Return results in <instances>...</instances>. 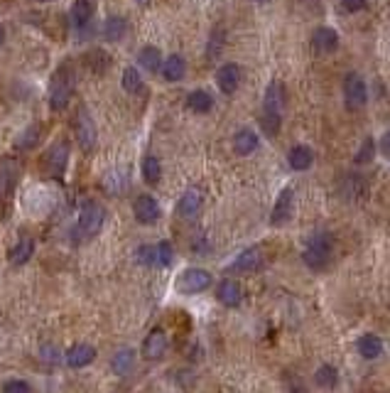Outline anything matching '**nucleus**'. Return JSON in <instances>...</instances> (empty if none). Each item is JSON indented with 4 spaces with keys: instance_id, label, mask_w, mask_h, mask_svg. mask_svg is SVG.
<instances>
[{
    "instance_id": "f257e3e1",
    "label": "nucleus",
    "mask_w": 390,
    "mask_h": 393,
    "mask_svg": "<svg viewBox=\"0 0 390 393\" xmlns=\"http://www.w3.org/2000/svg\"><path fill=\"white\" fill-rule=\"evenodd\" d=\"M103 224H106V209L101 207L99 202H94V199H89V202H84L81 212H79L74 234H76V239H81V241H89V239L99 236Z\"/></svg>"
},
{
    "instance_id": "f03ea898",
    "label": "nucleus",
    "mask_w": 390,
    "mask_h": 393,
    "mask_svg": "<svg viewBox=\"0 0 390 393\" xmlns=\"http://www.w3.org/2000/svg\"><path fill=\"white\" fill-rule=\"evenodd\" d=\"M74 72L69 64H61L54 74H52V84H50V106L52 111H64L72 101L74 94Z\"/></svg>"
},
{
    "instance_id": "7ed1b4c3",
    "label": "nucleus",
    "mask_w": 390,
    "mask_h": 393,
    "mask_svg": "<svg viewBox=\"0 0 390 393\" xmlns=\"http://www.w3.org/2000/svg\"><path fill=\"white\" fill-rule=\"evenodd\" d=\"M331 251H334L331 236L327 234V231H317V234L309 236V241H307L302 259H305V263L312 270H322V268H327V263H329Z\"/></svg>"
},
{
    "instance_id": "20e7f679",
    "label": "nucleus",
    "mask_w": 390,
    "mask_h": 393,
    "mask_svg": "<svg viewBox=\"0 0 390 393\" xmlns=\"http://www.w3.org/2000/svg\"><path fill=\"white\" fill-rule=\"evenodd\" d=\"M214 283L212 273L204 268H187L182 275L177 278V290L184 295H199V292L209 290Z\"/></svg>"
},
{
    "instance_id": "39448f33",
    "label": "nucleus",
    "mask_w": 390,
    "mask_h": 393,
    "mask_svg": "<svg viewBox=\"0 0 390 393\" xmlns=\"http://www.w3.org/2000/svg\"><path fill=\"white\" fill-rule=\"evenodd\" d=\"M74 133H76V141L79 145L84 148V150H91L99 141V130H96V123L91 113L86 108H79V113L74 116Z\"/></svg>"
},
{
    "instance_id": "423d86ee",
    "label": "nucleus",
    "mask_w": 390,
    "mask_h": 393,
    "mask_svg": "<svg viewBox=\"0 0 390 393\" xmlns=\"http://www.w3.org/2000/svg\"><path fill=\"white\" fill-rule=\"evenodd\" d=\"M67 163H69V143L67 141H57L45 155L47 172H50L52 177H57V180H61V177H64V172H67Z\"/></svg>"
},
{
    "instance_id": "0eeeda50",
    "label": "nucleus",
    "mask_w": 390,
    "mask_h": 393,
    "mask_svg": "<svg viewBox=\"0 0 390 393\" xmlns=\"http://www.w3.org/2000/svg\"><path fill=\"white\" fill-rule=\"evenodd\" d=\"M344 101L351 111H358V108L366 106L368 101V89L366 81H363L358 74H349L344 81Z\"/></svg>"
},
{
    "instance_id": "6e6552de",
    "label": "nucleus",
    "mask_w": 390,
    "mask_h": 393,
    "mask_svg": "<svg viewBox=\"0 0 390 393\" xmlns=\"http://www.w3.org/2000/svg\"><path fill=\"white\" fill-rule=\"evenodd\" d=\"M263 263H265L263 248L251 246V248H245V251H240L238 256H236V261L229 265V270H234V273H256Z\"/></svg>"
},
{
    "instance_id": "1a4fd4ad",
    "label": "nucleus",
    "mask_w": 390,
    "mask_h": 393,
    "mask_svg": "<svg viewBox=\"0 0 390 393\" xmlns=\"http://www.w3.org/2000/svg\"><path fill=\"white\" fill-rule=\"evenodd\" d=\"M96 356H99L96 347H91L89 342H79V344H74V347L67 349L64 361H67V366H72V369H86V366L94 364Z\"/></svg>"
},
{
    "instance_id": "9d476101",
    "label": "nucleus",
    "mask_w": 390,
    "mask_h": 393,
    "mask_svg": "<svg viewBox=\"0 0 390 393\" xmlns=\"http://www.w3.org/2000/svg\"><path fill=\"white\" fill-rule=\"evenodd\" d=\"M167 347H170V339L167 334H165V330L155 327L145 337V342H143V356H145L147 361H160L162 356L167 354Z\"/></svg>"
},
{
    "instance_id": "9b49d317",
    "label": "nucleus",
    "mask_w": 390,
    "mask_h": 393,
    "mask_svg": "<svg viewBox=\"0 0 390 393\" xmlns=\"http://www.w3.org/2000/svg\"><path fill=\"white\" fill-rule=\"evenodd\" d=\"M133 214H135V219L140 221V224H155L157 219H160V204H157L155 196L150 194H140L138 199L133 202Z\"/></svg>"
},
{
    "instance_id": "f8f14e48",
    "label": "nucleus",
    "mask_w": 390,
    "mask_h": 393,
    "mask_svg": "<svg viewBox=\"0 0 390 393\" xmlns=\"http://www.w3.org/2000/svg\"><path fill=\"white\" fill-rule=\"evenodd\" d=\"M263 113H265V116L283 118V113H285V86H283V81H273V84L265 89Z\"/></svg>"
},
{
    "instance_id": "ddd939ff",
    "label": "nucleus",
    "mask_w": 390,
    "mask_h": 393,
    "mask_svg": "<svg viewBox=\"0 0 390 393\" xmlns=\"http://www.w3.org/2000/svg\"><path fill=\"white\" fill-rule=\"evenodd\" d=\"M201 204H204V194H201V190L199 187H189V190L179 196L177 214L182 216V219H194L196 214L201 212Z\"/></svg>"
},
{
    "instance_id": "4468645a",
    "label": "nucleus",
    "mask_w": 390,
    "mask_h": 393,
    "mask_svg": "<svg viewBox=\"0 0 390 393\" xmlns=\"http://www.w3.org/2000/svg\"><path fill=\"white\" fill-rule=\"evenodd\" d=\"M240 77H243V74H240L238 64H234V62L221 64V67H218V72H216L218 89H221L226 96L236 94V91H238V86H240Z\"/></svg>"
},
{
    "instance_id": "2eb2a0df",
    "label": "nucleus",
    "mask_w": 390,
    "mask_h": 393,
    "mask_svg": "<svg viewBox=\"0 0 390 393\" xmlns=\"http://www.w3.org/2000/svg\"><path fill=\"white\" fill-rule=\"evenodd\" d=\"M312 50L317 54H331L339 50V34L331 28H317L312 34Z\"/></svg>"
},
{
    "instance_id": "dca6fc26",
    "label": "nucleus",
    "mask_w": 390,
    "mask_h": 393,
    "mask_svg": "<svg viewBox=\"0 0 390 393\" xmlns=\"http://www.w3.org/2000/svg\"><path fill=\"white\" fill-rule=\"evenodd\" d=\"M135 364H138V356H135V352L130 347L118 349L111 356V369L116 376H130L135 371Z\"/></svg>"
},
{
    "instance_id": "f3484780",
    "label": "nucleus",
    "mask_w": 390,
    "mask_h": 393,
    "mask_svg": "<svg viewBox=\"0 0 390 393\" xmlns=\"http://www.w3.org/2000/svg\"><path fill=\"white\" fill-rule=\"evenodd\" d=\"M216 298H218V303L226 305V308H238V305L243 303V288H240L236 281H231V278H226V281L218 283Z\"/></svg>"
},
{
    "instance_id": "a211bd4d",
    "label": "nucleus",
    "mask_w": 390,
    "mask_h": 393,
    "mask_svg": "<svg viewBox=\"0 0 390 393\" xmlns=\"http://www.w3.org/2000/svg\"><path fill=\"white\" fill-rule=\"evenodd\" d=\"M292 190L290 187H285L283 192L278 194V202H275L273 207V214H270V221H273L275 226L285 224V221L290 219V214H292Z\"/></svg>"
},
{
    "instance_id": "6ab92c4d",
    "label": "nucleus",
    "mask_w": 390,
    "mask_h": 393,
    "mask_svg": "<svg viewBox=\"0 0 390 393\" xmlns=\"http://www.w3.org/2000/svg\"><path fill=\"white\" fill-rule=\"evenodd\" d=\"M258 148H260V138H258V133H253L251 128L236 130L234 150L238 152V155H251V152H256Z\"/></svg>"
},
{
    "instance_id": "aec40b11",
    "label": "nucleus",
    "mask_w": 390,
    "mask_h": 393,
    "mask_svg": "<svg viewBox=\"0 0 390 393\" xmlns=\"http://www.w3.org/2000/svg\"><path fill=\"white\" fill-rule=\"evenodd\" d=\"M287 163H290V168L297 170V172H305V170H309V168H312V163H314L312 148L295 145L290 152H287Z\"/></svg>"
},
{
    "instance_id": "412c9836",
    "label": "nucleus",
    "mask_w": 390,
    "mask_h": 393,
    "mask_svg": "<svg viewBox=\"0 0 390 393\" xmlns=\"http://www.w3.org/2000/svg\"><path fill=\"white\" fill-rule=\"evenodd\" d=\"M103 185L111 194H121L123 190H128L130 185V177H128V170L125 168H116V170H108L103 174Z\"/></svg>"
},
{
    "instance_id": "4be33fe9",
    "label": "nucleus",
    "mask_w": 390,
    "mask_h": 393,
    "mask_svg": "<svg viewBox=\"0 0 390 393\" xmlns=\"http://www.w3.org/2000/svg\"><path fill=\"white\" fill-rule=\"evenodd\" d=\"M84 67L89 69L94 77H103L111 67V57L106 54L103 50H91L89 54L84 57Z\"/></svg>"
},
{
    "instance_id": "5701e85b",
    "label": "nucleus",
    "mask_w": 390,
    "mask_h": 393,
    "mask_svg": "<svg viewBox=\"0 0 390 393\" xmlns=\"http://www.w3.org/2000/svg\"><path fill=\"white\" fill-rule=\"evenodd\" d=\"M356 349L363 359H378L383 354V339L376 337V334H363V337H358Z\"/></svg>"
},
{
    "instance_id": "b1692460",
    "label": "nucleus",
    "mask_w": 390,
    "mask_h": 393,
    "mask_svg": "<svg viewBox=\"0 0 390 393\" xmlns=\"http://www.w3.org/2000/svg\"><path fill=\"white\" fill-rule=\"evenodd\" d=\"M138 64H140V69H145V72H150V74L160 72L162 69V52L152 45L143 47V50L138 52Z\"/></svg>"
},
{
    "instance_id": "393cba45",
    "label": "nucleus",
    "mask_w": 390,
    "mask_h": 393,
    "mask_svg": "<svg viewBox=\"0 0 390 393\" xmlns=\"http://www.w3.org/2000/svg\"><path fill=\"white\" fill-rule=\"evenodd\" d=\"M94 12H96V8H94V3L91 0H74V6H72V20H74V25L76 28H86V25L94 20Z\"/></svg>"
},
{
    "instance_id": "a878e982",
    "label": "nucleus",
    "mask_w": 390,
    "mask_h": 393,
    "mask_svg": "<svg viewBox=\"0 0 390 393\" xmlns=\"http://www.w3.org/2000/svg\"><path fill=\"white\" fill-rule=\"evenodd\" d=\"M162 77L167 79V81H179L187 72V62H184L182 54H170L165 62H162Z\"/></svg>"
},
{
    "instance_id": "bb28decb",
    "label": "nucleus",
    "mask_w": 390,
    "mask_h": 393,
    "mask_svg": "<svg viewBox=\"0 0 390 393\" xmlns=\"http://www.w3.org/2000/svg\"><path fill=\"white\" fill-rule=\"evenodd\" d=\"M32 253H34V241L30 239V236H23V239L10 248V263L12 265H25L30 259H32Z\"/></svg>"
},
{
    "instance_id": "cd10ccee",
    "label": "nucleus",
    "mask_w": 390,
    "mask_h": 393,
    "mask_svg": "<svg viewBox=\"0 0 390 393\" xmlns=\"http://www.w3.org/2000/svg\"><path fill=\"white\" fill-rule=\"evenodd\" d=\"M125 32H128V20L121 15H111L103 23V37L108 39V42H118V39L125 37Z\"/></svg>"
},
{
    "instance_id": "c85d7f7f",
    "label": "nucleus",
    "mask_w": 390,
    "mask_h": 393,
    "mask_svg": "<svg viewBox=\"0 0 390 393\" xmlns=\"http://www.w3.org/2000/svg\"><path fill=\"white\" fill-rule=\"evenodd\" d=\"M187 108L194 113H209L214 108V96L204 89H196L187 96Z\"/></svg>"
},
{
    "instance_id": "c756f323",
    "label": "nucleus",
    "mask_w": 390,
    "mask_h": 393,
    "mask_svg": "<svg viewBox=\"0 0 390 393\" xmlns=\"http://www.w3.org/2000/svg\"><path fill=\"white\" fill-rule=\"evenodd\" d=\"M368 190L366 182L358 177V174H346L344 177V187H341V194L349 196V199H356V196H363Z\"/></svg>"
},
{
    "instance_id": "7c9ffc66",
    "label": "nucleus",
    "mask_w": 390,
    "mask_h": 393,
    "mask_svg": "<svg viewBox=\"0 0 390 393\" xmlns=\"http://www.w3.org/2000/svg\"><path fill=\"white\" fill-rule=\"evenodd\" d=\"M314 383L319 388H334L339 383V371L334 369L331 364H322L314 374Z\"/></svg>"
},
{
    "instance_id": "2f4dec72",
    "label": "nucleus",
    "mask_w": 390,
    "mask_h": 393,
    "mask_svg": "<svg viewBox=\"0 0 390 393\" xmlns=\"http://www.w3.org/2000/svg\"><path fill=\"white\" fill-rule=\"evenodd\" d=\"M121 86H123V91H125V94H138V91H143V77H140L138 69H135V67L123 69Z\"/></svg>"
},
{
    "instance_id": "473e14b6",
    "label": "nucleus",
    "mask_w": 390,
    "mask_h": 393,
    "mask_svg": "<svg viewBox=\"0 0 390 393\" xmlns=\"http://www.w3.org/2000/svg\"><path fill=\"white\" fill-rule=\"evenodd\" d=\"M39 125L34 123V125H30V128H25L23 133L17 135V141H15V148L17 150H32V148H37V143H39Z\"/></svg>"
},
{
    "instance_id": "72a5a7b5",
    "label": "nucleus",
    "mask_w": 390,
    "mask_h": 393,
    "mask_svg": "<svg viewBox=\"0 0 390 393\" xmlns=\"http://www.w3.org/2000/svg\"><path fill=\"white\" fill-rule=\"evenodd\" d=\"M162 177V165L160 160H157L155 155H147L145 160H143V180L147 182V185H157Z\"/></svg>"
},
{
    "instance_id": "f704fd0d",
    "label": "nucleus",
    "mask_w": 390,
    "mask_h": 393,
    "mask_svg": "<svg viewBox=\"0 0 390 393\" xmlns=\"http://www.w3.org/2000/svg\"><path fill=\"white\" fill-rule=\"evenodd\" d=\"M174 261V248L170 241L155 243V268H167Z\"/></svg>"
},
{
    "instance_id": "c9c22d12",
    "label": "nucleus",
    "mask_w": 390,
    "mask_h": 393,
    "mask_svg": "<svg viewBox=\"0 0 390 393\" xmlns=\"http://www.w3.org/2000/svg\"><path fill=\"white\" fill-rule=\"evenodd\" d=\"M373 155H376V141H373V138H366V141L361 143V148H358V152L353 155V163L366 165V163H371V160H373Z\"/></svg>"
},
{
    "instance_id": "e433bc0d",
    "label": "nucleus",
    "mask_w": 390,
    "mask_h": 393,
    "mask_svg": "<svg viewBox=\"0 0 390 393\" xmlns=\"http://www.w3.org/2000/svg\"><path fill=\"white\" fill-rule=\"evenodd\" d=\"M15 180L17 174L10 172V170H0V202L10 196V192L15 190Z\"/></svg>"
},
{
    "instance_id": "4c0bfd02",
    "label": "nucleus",
    "mask_w": 390,
    "mask_h": 393,
    "mask_svg": "<svg viewBox=\"0 0 390 393\" xmlns=\"http://www.w3.org/2000/svg\"><path fill=\"white\" fill-rule=\"evenodd\" d=\"M135 261H138L140 265L155 268V246H150V243H143V246H138V251H135Z\"/></svg>"
},
{
    "instance_id": "58836bf2",
    "label": "nucleus",
    "mask_w": 390,
    "mask_h": 393,
    "mask_svg": "<svg viewBox=\"0 0 390 393\" xmlns=\"http://www.w3.org/2000/svg\"><path fill=\"white\" fill-rule=\"evenodd\" d=\"M280 123H283V118H275V116H265L263 113V118H260V125H263V130L270 135V138H275V135L280 133Z\"/></svg>"
},
{
    "instance_id": "ea45409f",
    "label": "nucleus",
    "mask_w": 390,
    "mask_h": 393,
    "mask_svg": "<svg viewBox=\"0 0 390 393\" xmlns=\"http://www.w3.org/2000/svg\"><path fill=\"white\" fill-rule=\"evenodd\" d=\"M3 393H30V386L20 379H10L3 383Z\"/></svg>"
},
{
    "instance_id": "a19ab883",
    "label": "nucleus",
    "mask_w": 390,
    "mask_h": 393,
    "mask_svg": "<svg viewBox=\"0 0 390 393\" xmlns=\"http://www.w3.org/2000/svg\"><path fill=\"white\" fill-rule=\"evenodd\" d=\"M221 47H223V32L221 30H216V32L212 34V45H209V57H218V52H221Z\"/></svg>"
},
{
    "instance_id": "79ce46f5",
    "label": "nucleus",
    "mask_w": 390,
    "mask_h": 393,
    "mask_svg": "<svg viewBox=\"0 0 390 393\" xmlns=\"http://www.w3.org/2000/svg\"><path fill=\"white\" fill-rule=\"evenodd\" d=\"M341 6H344L349 12H358L366 8V0H341Z\"/></svg>"
},
{
    "instance_id": "37998d69",
    "label": "nucleus",
    "mask_w": 390,
    "mask_h": 393,
    "mask_svg": "<svg viewBox=\"0 0 390 393\" xmlns=\"http://www.w3.org/2000/svg\"><path fill=\"white\" fill-rule=\"evenodd\" d=\"M380 152L390 157V133H383V138H380Z\"/></svg>"
},
{
    "instance_id": "c03bdc74",
    "label": "nucleus",
    "mask_w": 390,
    "mask_h": 393,
    "mask_svg": "<svg viewBox=\"0 0 390 393\" xmlns=\"http://www.w3.org/2000/svg\"><path fill=\"white\" fill-rule=\"evenodd\" d=\"M3 42H6V28H0V47H3Z\"/></svg>"
},
{
    "instance_id": "a18cd8bd",
    "label": "nucleus",
    "mask_w": 390,
    "mask_h": 393,
    "mask_svg": "<svg viewBox=\"0 0 390 393\" xmlns=\"http://www.w3.org/2000/svg\"><path fill=\"white\" fill-rule=\"evenodd\" d=\"M135 3H138V6H143V8H145V6H150L152 0H135Z\"/></svg>"
},
{
    "instance_id": "49530a36",
    "label": "nucleus",
    "mask_w": 390,
    "mask_h": 393,
    "mask_svg": "<svg viewBox=\"0 0 390 393\" xmlns=\"http://www.w3.org/2000/svg\"><path fill=\"white\" fill-rule=\"evenodd\" d=\"M253 3H268V0H253Z\"/></svg>"
},
{
    "instance_id": "de8ad7c7",
    "label": "nucleus",
    "mask_w": 390,
    "mask_h": 393,
    "mask_svg": "<svg viewBox=\"0 0 390 393\" xmlns=\"http://www.w3.org/2000/svg\"><path fill=\"white\" fill-rule=\"evenodd\" d=\"M42 3H52V0H42Z\"/></svg>"
}]
</instances>
